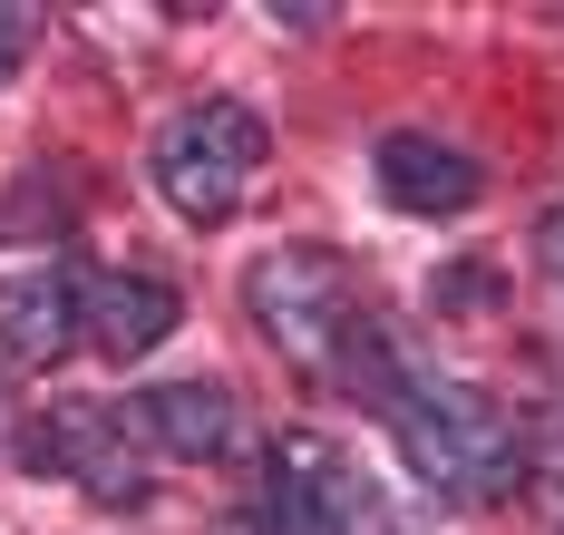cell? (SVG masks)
Segmentation results:
<instances>
[{"label":"cell","mask_w":564,"mask_h":535,"mask_svg":"<svg viewBox=\"0 0 564 535\" xmlns=\"http://www.w3.org/2000/svg\"><path fill=\"white\" fill-rule=\"evenodd\" d=\"M243 312L263 321V341L282 360H302L312 380H350L370 410L390 400L399 380V351L380 341V321H370V302L350 283V263L322 253V243H273V253H253L243 263Z\"/></svg>","instance_id":"obj_1"},{"label":"cell","mask_w":564,"mask_h":535,"mask_svg":"<svg viewBox=\"0 0 564 535\" xmlns=\"http://www.w3.org/2000/svg\"><path fill=\"white\" fill-rule=\"evenodd\" d=\"M380 418L399 428V458L429 477L448 506H497V496H516L525 448H516L507 410H497L487 390H467V380H438V370L399 360V380H390V400H380Z\"/></svg>","instance_id":"obj_2"},{"label":"cell","mask_w":564,"mask_h":535,"mask_svg":"<svg viewBox=\"0 0 564 535\" xmlns=\"http://www.w3.org/2000/svg\"><path fill=\"white\" fill-rule=\"evenodd\" d=\"M263 156H273L263 118H253V108H234V98H205V108L166 118V137H156V156H147V166H156V195H166L185 225H225L234 205L253 195Z\"/></svg>","instance_id":"obj_3"},{"label":"cell","mask_w":564,"mask_h":535,"mask_svg":"<svg viewBox=\"0 0 564 535\" xmlns=\"http://www.w3.org/2000/svg\"><path fill=\"white\" fill-rule=\"evenodd\" d=\"M30 458L58 468V477H78L98 506H137V496H147V448H137L127 410H108V400H58V410L30 428Z\"/></svg>","instance_id":"obj_4"},{"label":"cell","mask_w":564,"mask_h":535,"mask_svg":"<svg viewBox=\"0 0 564 535\" xmlns=\"http://www.w3.org/2000/svg\"><path fill=\"white\" fill-rule=\"evenodd\" d=\"M477 156L467 146H448V137H429V127H390L380 137V195H390L399 215H467L477 205Z\"/></svg>","instance_id":"obj_5"},{"label":"cell","mask_w":564,"mask_h":535,"mask_svg":"<svg viewBox=\"0 0 564 535\" xmlns=\"http://www.w3.org/2000/svg\"><path fill=\"white\" fill-rule=\"evenodd\" d=\"M78 302L88 283L68 273V263H30V273H0V351L30 360V370H50L68 341H88L78 331Z\"/></svg>","instance_id":"obj_6"},{"label":"cell","mask_w":564,"mask_h":535,"mask_svg":"<svg viewBox=\"0 0 564 535\" xmlns=\"http://www.w3.org/2000/svg\"><path fill=\"white\" fill-rule=\"evenodd\" d=\"M78 321H88V341L108 360H147L175 321H185V302H175V283H156V273H98L88 302H78Z\"/></svg>","instance_id":"obj_7"},{"label":"cell","mask_w":564,"mask_h":535,"mask_svg":"<svg viewBox=\"0 0 564 535\" xmlns=\"http://www.w3.org/2000/svg\"><path fill=\"white\" fill-rule=\"evenodd\" d=\"M147 428H156V448H175V458H234L243 410H234L225 380H166V390H147Z\"/></svg>","instance_id":"obj_8"},{"label":"cell","mask_w":564,"mask_h":535,"mask_svg":"<svg viewBox=\"0 0 564 535\" xmlns=\"http://www.w3.org/2000/svg\"><path fill=\"white\" fill-rule=\"evenodd\" d=\"M302 468H312L322 535H409V526L390 516V496H380V477L360 468L350 448H332V438H312V428H302Z\"/></svg>","instance_id":"obj_9"},{"label":"cell","mask_w":564,"mask_h":535,"mask_svg":"<svg viewBox=\"0 0 564 535\" xmlns=\"http://www.w3.org/2000/svg\"><path fill=\"white\" fill-rule=\"evenodd\" d=\"M253 535H322L312 468H302V428H292V438H273V458H263V487H253Z\"/></svg>","instance_id":"obj_10"},{"label":"cell","mask_w":564,"mask_h":535,"mask_svg":"<svg viewBox=\"0 0 564 535\" xmlns=\"http://www.w3.org/2000/svg\"><path fill=\"white\" fill-rule=\"evenodd\" d=\"M20 59H30V10H0V88L20 78Z\"/></svg>","instance_id":"obj_11"},{"label":"cell","mask_w":564,"mask_h":535,"mask_svg":"<svg viewBox=\"0 0 564 535\" xmlns=\"http://www.w3.org/2000/svg\"><path fill=\"white\" fill-rule=\"evenodd\" d=\"M535 496H545V516H555V535H564V428L545 438V477H535Z\"/></svg>","instance_id":"obj_12"},{"label":"cell","mask_w":564,"mask_h":535,"mask_svg":"<svg viewBox=\"0 0 564 535\" xmlns=\"http://www.w3.org/2000/svg\"><path fill=\"white\" fill-rule=\"evenodd\" d=\"M535 243H545V263H555V283H564V205L545 215V225H535Z\"/></svg>","instance_id":"obj_13"}]
</instances>
